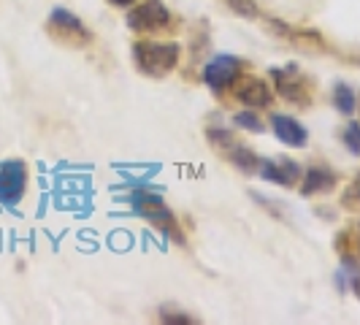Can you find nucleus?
I'll use <instances>...</instances> for the list:
<instances>
[{"instance_id":"obj_10","label":"nucleus","mask_w":360,"mask_h":325,"mask_svg":"<svg viewBox=\"0 0 360 325\" xmlns=\"http://www.w3.org/2000/svg\"><path fill=\"white\" fill-rule=\"evenodd\" d=\"M257 174L266 181L279 184V187H292V184H298V179H301L298 162L288 160V158H279V160H260Z\"/></svg>"},{"instance_id":"obj_3","label":"nucleus","mask_w":360,"mask_h":325,"mask_svg":"<svg viewBox=\"0 0 360 325\" xmlns=\"http://www.w3.org/2000/svg\"><path fill=\"white\" fill-rule=\"evenodd\" d=\"M206 136H209V144L214 146L225 160L233 162L238 171H244V174H252L255 171L257 174L260 158L247 144H241L236 136H231V130H225V127H209Z\"/></svg>"},{"instance_id":"obj_9","label":"nucleus","mask_w":360,"mask_h":325,"mask_svg":"<svg viewBox=\"0 0 360 325\" xmlns=\"http://www.w3.org/2000/svg\"><path fill=\"white\" fill-rule=\"evenodd\" d=\"M236 73H238V57H233V54H217L214 60L206 65V71H203V82L214 92H219L225 90V87H231Z\"/></svg>"},{"instance_id":"obj_18","label":"nucleus","mask_w":360,"mask_h":325,"mask_svg":"<svg viewBox=\"0 0 360 325\" xmlns=\"http://www.w3.org/2000/svg\"><path fill=\"white\" fill-rule=\"evenodd\" d=\"M344 144H347V149L352 155L360 158V122H349V125L344 127Z\"/></svg>"},{"instance_id":"obj_20","label":"nucleus","mask_w":360,"mask_h":325,"mask_svg":"<svg viewBox=\"0 0 360 325\" xmlns=\"http://www.w3.org/2000/svg\"><path fill=\"white\" fill-rule=\"evenodd\" d=\"M352 276V290H355V295L360 298V271H355V274H349Z\"/></svg>"},{"instance_id":"obj_12","label":"nucleus","mask_w":360,"mask_h":325,"mask_svg":"<svg viewBox=\"0 0 360 325\" xmlns=\"http://www.w3.org/2000/svg\"><path fill=\"white\" fill-rule=\"evenodd\" d=\"M336 187V174L328 165H311L307 177L301 181V193L304 196H320V193H330Z\"/></svg>"},{"instance_id":"obj_2","label":"nucleus","mask_w":360,"mask_h":325,"mask_svg":"<svg viewBox=\"0 0 360 325\" xmlns=\"http://www.w3.org/2000/svg\"><path fill=\"white\" fill-rule=\"evenodd\" d=\"M130 206H133V212L139 217H144L146 222H152L160 234H165L168 238H174L176 244H184V234H181L179 222H176L174 212L165 206L162 196L152 193V190H136V193L130 196Z\"/></svg>"},{"instance_id":"obj_6","label":"nucleus","mask_w":360,"mask_h":325,"mask_svg":"<svg viewBox=\"0 0 360 325\" xmlns=\"http://www.w3.org/2000/svg\"><path fill=\"white\" fill-rule=\"evenodd\" d=\"M27 187V165L22 160L0 162V206L14 209L25 198Z\"/></svg>"},{"instance_id":"obj_13","label":"nucleus","mask_w":360,"mask_h":325,"mask_svg":"<svg viewBox=\"0 0 360 325\" xmlns=\"http://www.w3.org/2000/svg\"><path fill=\"white\" fill-rule=\"evenodd\" d=\"M336 250L347 257V260H352V257H360V222H352V225H347L342 234L336 236Z\"/></svg>"},{"instance_id":"obj_17","label":"nucleus","mask_w":360,"mask_h":325,"mask_svg":"<svg viewBox=\"0 0 360 325\" xmlns=\"http://www.w3.org/2000/svg\"><path fill=\"white\" fill-rule=\"evenodd\" d=\"M225 3L233 8L238 17H244V19L260 17V8H257V3H255V0H225Z\"/></svg>"},{"instance_id":"obj_14","label":"nucleus","mask_w":360,"mask_h":325,"mask_svg":"<svg viewBox=\"0 0 360 325\" xmlns=\"http://www.w3.org/2000/svg\"><path fill=\"white\" fill-rule=\"evenodd\" d=\"M333 106L339 108L342 114H352L355 108H358V95H355V90L349 87V84H344V82H339L336 87H333Z\"/></svg>"},{"instance_id":"obj_7","label":"nucleus","mask_w":360,"mask_h":325,"mask_svg":"<svg viewBox=\"0 0 360 325\" xmlns=\"http://www.w3.org/2000/svg\"><path fill=\"white\" fill-rule=\"evenodd\" d=\"M271 79H274L276 95L285 98L288 103H301V106L309 103V98H311L309 82L295 71L292 65H290V68H276V71H271Z\"/></svg>"},{"instance_id":"obj_21","label":"nucleus","mask_w":360,"mask_h":325,"mask_svg":"<svg viewBox=\"0 0 360 325\" xmlns=\"http://www.w3.org/2000/svg\"><path fill=\"white\" fill-rule=\"evenodd\" d=\"M111 6H117V8H125V6H133L136 0H108Z\"/></svg>"},{"instance_id":"obj_8","label":"nucleus","mask_w":360,"mask_h":325,"mask_svg":"<svg viewBox=\"0 0 360 325\" xmlns=\"http://www.w3.org/2000/svg\"><path fill=\"white\" fill-rule=\"evenodd\" d=\"M231 92H233V98L238 103H244L250 108H263L274 101L269 82L260 79V76H241V79L236 76L231 82Z\"/></svg>"},{"instance_id":"obj_16","label":"nucleus","mask_w":360,"mask_h":325,"mask_svg":"<svg viewBox=\"0 0 360 325\" xmlns=\"http://www.w3.org/2000/svg\"><path fill=\"white\" fill-rule=\"evenodd\" d=\"M342 206L344 209H349V212H360V174L342 193Z\"/></svg>"},{"instance_id":"obj_11","label":"nucleus","mask_w":360,"mask_h":325,"mask_svg":"<svg viewBox=\"0 0 360 325\" xmlns=\"http://www.w3.org/2000/svg\"><path fill=\"white\" fill-rule=\"evenodd\" d=\"M271 127H274V136L288 146H307L309 141V130L295 117L288 114H274L271 117Z\"/></svg>"},{"instance_id":"obj_1","label":"nucleus","mask_w":360,"mask_h":325,"mask_svg":"<svg viewBox=\"0 0 360 325\" xmlns=\"http://www.w3.org/2000/svg\"><path fill=\"white\" fill-rule=\"evenodd\" d=\"M179 44L176 41H136L133 44V63L149 79H162L179 63Z\"/></svg>"},{"instance_id":"obj_19","label":"nucleus","mask_w":360,"mask_h":325,"mask_svg":"<svg viewBox=\"0 0 360 325\" xmlns=\"http://www.w3.org/2000/svg\"><path fill=\"white\" fill-rule=\"evenodd\" d=\"M160 320L162 323H179V325L193 323V317H187V314H176V312H160Z\"/></svg>"},{"instance_id":"obj_15","label":"nucleus","mask_w":360,"mask_h":325,"mask_svg":"<svg viewBox=\"0 0 360 325\" xmlns=\"http://www.w3.org/2000/svg\"><path fill=\"white\" fill-rule=\"evenodd\" d=\"M233 122L241 127V130H250V133H263V130H266V125L260 122V117L252 114V111H238L233 117Z\"/></svg>"},{"instance_id":"obj_5","label":"nucleus","mask_w":360,"mask_h":325,"mask_svg":"<svg viewBox=\"0 0 360 325\" xmlns=\"http://www.w3.org/2000/svg\"><path fill=\"white\" fill-rule=\"evenodd\" d=\"M168 19H171V11L162 6V0H146L127 14V27L139 36H155L165 30Z\"/></svg>"},{"instance_id":"obj_4","label":"nucleus","mask_w":360,"mask_h":325,"mask_svg":"<svg viewBox=\"0 0 360 325\" xmlns=\"http://www.w3.org/2000/svg\"><path fill=\"white\" fill-rule=\"evenodd\" d=\"M46 27L57 41H63L68 46H87L92 41V33L84 27V22L76 14H71L68 8H52Z\"/></svg>"}]
</instances>
